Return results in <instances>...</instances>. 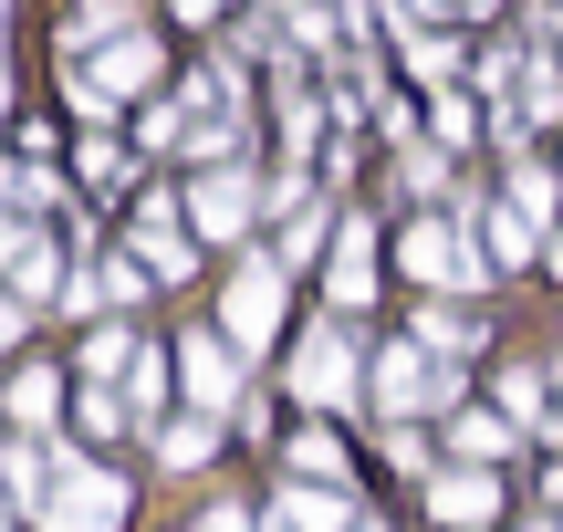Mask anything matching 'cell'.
<instances>
[{
	"mask_svg": "<svg viewBox=\"0 0 563 532\" xmlns=\"http://www.w3.org/2000/svg\"><path fill=\"white\" fill-rule=\"evenodd\" d=\"M32 522L42 532H115L125 522V480L95 470V459H63V501H42Z\"/></svg>",
	"mask_w": 563,
	"mask_h": 532,
	"instance_id": "6da1fadb",
	"label": "cell"
},
{
	"mask_svg": "<svg viewBox=\"0 0 563 532\" xmlns=\"http://www.w3.org/2000/svg\"><path fill=\"white\" fill-rule=\"evenodd\" d=\"M365 387H376V408H386V418H428V408H449V376L428 366L418 345H386Z\"/></svg>",
	"mask_w": 563,
	"mask_h": 532,
	"instance_id": "7a4b0ae2",
	"label": "cell"
},
{
	"mask_svg": "<svg viewBox=\"0 0 563 532\" xmlns=\"http://www.w3.org/2000/svg\"><path fill=\"white\" fill-rule=\"evenodd\" d=\"M292 397L302 408H344V397H355V334L344 324H323L313 345L292 355Z\"/></svg>",
	"mask_w": 563,
	"mask_h": 532,
	"instance_id": "3957f363",
	"label": "cell"
},
{
	"mask_svg": "<svg viewBox=\"0 0 563 532\" xmlns=\"http://www.w3.org/2000/svg\"><path fill=\"white\" fill-rule=\"evenodd\" d=\"M230 345H251L262 355L272 334H282V262H241V282H230Z\"/></svg>",
	"mask_w": 563,
	"mask_h": 532,
	"instance_id": "277c9868",
	"label": "cell"
},
{
	"mask_svg": "<svg viewBox=\"0 0 563 532\" xmlns=\"http://www.w3.org/2000/svg\"><path fill=\"white\" fill-rule=\"evenodd\" d=\"M397 262L418 271V282H481V251H470L449 220H418V230L397 241Z\"/></svg>",
	"mask_w": 563,
	"mask_h": 532,
	"instance_id": "5b68a950",
	"label": "cell"
},
{
	"mask_svg": "<svg viewBox=\"0 0 563 532\" xmlns=\"http://www.w3.org/2000/svg\"><path fill=\"white\" fill-rule=\"evenodd\" d=\"M188 220H199V241H241V220H251V178H241V167H209L199 199H188Z\"/></svg>",
	"mask_w": 563,
	"mask_h": 532,
	"instance_id": "8992f818",
	"label": "cell"
},
{
	"mask_svg": "<svg viewBox=\"0 0 563 532\" xmlns=\"http://www.w3.org/2000/svg\"><path fill=\"white\" fill-rule=\"evenodd\" d=\"M136 262L167 271V282L188 271V209H178V199H146V209H136Z\"/></svg>",
	"mask_w": 563,
	"mask_h": 532,
	"instance_id": "52a82bcc",
	"label": "cell"
},
{
	"mask_svg": "<svg viewBox=\"0 0 563 532\" xmlns=\"http://www.w3.org/2000/svg\"><path fill=\"white\" fill-rule=\"evenodd\" d=\"M365 303H376V241L334 220V313H365Z\"/></svg>",
	"mask_w": 563,
	"mask_h": 532,
	"instance_id": "ba28073f",
	"label": "cell"
},
{
	"mask_svg": "<svg viewBox=\"0 0 563 532\" xmlns=\"http://www.w3.org/2000/svg\"><path fill=\"white\" fill-rule=\"evenodd\" d=\"M428 512H439V522H490V512H501V480H481V470H439Z\"/></svg>",
	"mask_w": 563,
	"mask_h": 532,
	"instance_id": "9c48e42d",
	"label": "cell"
},
{
	"mask_svg": "<svg viewBox=\"0 0 563 532\" xmlns=\"http://www.w3.org/2000/svg\"><path fill=\"white\" fill-rule=\"evenodd\" d=\"M188 387H199V408H209V418L241 408V376H230V355L209 345V334H188Z\"/></svg>",
	"mask_w": 563,
	"mask_h": 532,
	"instance_id": "30bf717a",
	"label": "cell"
},
{
	"mask_svg": "<svg viewBox=\"0 0 563 532\" xmlns=\"http://www.w3.org/2000/svg\"><path fill=\"white\" fill-rule=\"evenodd\" d=\"M344 522V491H313V480H302V491H282L272 501V522L262 532H334Z\"/></svg>",
	"mask_w": 563,
	"mask_h": 532,
	"instance_id": "8fae6325",
	"label": "cell"
},
{
	"mask_svg": "<svg viewBox=\"0 0 563 532\" xmlns=\"http://www.w3.org/2000/svg\"><path fill=\"white\" fill-rule=\"evenodd\" d=\"M146 74H157V42H104V63H95V84H104V95H136Z\"/></svg>",
	"mask_w": 563,
	"mask_h": 532,
	"instance_id": "7c38bea8",
	"label": "cell"
},
{
	"mask_svg": "<svg viewBox=\"0 0 563 532\" xmlns=\"http://www.w3.org/2000/svg\"><path fill=\"white\" fill-rule=\"evenodd\" d=\"M481 230H490V262H501V271H511V262H532V209H490Z\"/></svg>",
	"mask_w": 563,
	"mask_h": 532,
	"instance_id": "4fadbf2b",
	"label": "cell"
},
{
	"mask_svg": "<svg viewBox=\"0 0 563 532\" xmlns=\"http://www.w3.org/2000/svg\"><path fill=\"white\" fill-rule=\"evenodd\" d=\"M53 408H63V376H53V366H32V376L11 387V418H21V429H42Z\"/></svg>",
	"mask_w": 563,
	"mask_h": 532,
	"instance_id": "5bb4252c",
	"label": "cell"
},
{
	"mask_svg": "<svg viewBox=\"0 0 563 532\" xmlns=\"http://www.w3.org/2000/svg\"><path fill=\"white\" fill-rule=\"evenodd\" d=\"M11 271H21V303L53 282V251H42V230H11Z\"/></svg>",
	"mask_w": 563,
	"mask_h": 532,
	"instance_id": "9a60e30c",
	"label": "cell"
},
{
	"mask_svg": "<svg viewBox=\"0 0 563 532\" xmlns=\"http://www.w3.org/2000/svg\"><path fill=\"white\" fill-rule=\"evenodd\" d=\"M407 63H418V84H449V74H460V42L428 32V42H407Z\"/></svg>",
	"mask_w": 563,
	"mask_h": 532,
	"instance_id": "2e32d148",
	"label": "cell"
},
{
	"mask_svg": "<svg viewBox=\"0 0 563 532\" xmlns=\"http://www.w3.org/2000/svg\"><path fill=\"white\" fill-rule=\"evenodd\" d=\"M42 491H53V480H42V450L21 439V450H11V501H21V512H42Z\"/></svg>",
	"mask_w": 563,
	"mask_h": 532,
	"instance_id": "e0dca14e",
	"label": "cell"
},
{
	"mask_svg": "<svg viewBox=\"0 0 563 532\" xmlns=\"http://www.w3.org/2000/svg\"><path fill=\"white\" fill-rule=\"evenodd\" d=\"M157 450L178 459V470H199V459H209V418H178V429H157Z\"/></svg>",
	"mask_w": 563,
	"mask_h": 532,
	"instance_id": "ac0fdd59",
	"label": "cell"
},
{
	"mask_svg": "<svg viewBox=\"0 0 563 532\" xmlns=\"http://www.w3.org/2000/svg\"><path fill=\"white\" fill-rule=\"evenodd\" d=\"M460 450L470 459H501L511 450V418H460Z\"/></svg>",
	"mask_w": 563,
	"mask_h": 532,
	"instance_id": "d6986e66",
	"label": "cell"
},
{
	"mask_svg": "<svg viewBox=\"0 0 563 532\" xmlns=\"http://www.w3.org/2000/svg\"><path fill=\"white\" fill-rule=\"evenodd\" d=\"M418 324H428V334H439V345H470V334H481V324H470V313H460V303H428V313H418Z\"/></svg>",
	"mask_w": 563,
	"mask_h": 532,
	"instance_id": "ffe728a7",
	"label": "cell"
},
{
	"mask_svg": "<svg viewBox=\"0 0 563 532\" xmlns=\"http://www.w3.org/2000/svg\"><path fill=\"white\" fill-rule=\"evenodd\" d=\"M292 470H313V480H323V470H334V480H344V450H334V439H323V429H313V439H302V450H292Z\"/></svg>",
	"mask_w": 563,
	"mask_h": 532,
	"instance_id": "44dd1931",
	"label": "cell"
},
{
	"mask_svg": "<svg viewBox=\"0 0 563 532\" xmlns=\"http://www.w3.org/2000/svg\"><path fill=\"white\" fill-rule=\"evenodd\" d=\"M115 21H125V0H84V11H74V42L84 32H115Z\"/></svg>",
	"mask_w": 563,
	"mask_h": 532,
	"instance_id": "7402d4cb",
	"label": "cell"
},
{
	"mask_svg": "<svg viewBox=\"0 0 563 532\" xmlns=\"http://www.w3.org/2000/svg\"><path fill=\"white\" fill-rule=\"evenodd\" d=\"M199 532H251V512H241V501H220V512H209Z\"/></svg>",
	"mask_w": 563,
	"mask_h": 532,
	"instance_id": "603a6c76",
	"label": "cell"
},
{
	"mask_svg": "<svg viewBox=\"0 0 563 532\" xmlns=\"http://www.w3.org/2000/svg\"><path fill=\"white\" fill-rule=\"evenodd\" d=\"M418 11H490V0H418Z\"/></svg>",
	"mask_w": 563,
	"mask_h": 532,
	"instance_id": "cb8c5ba5",
	"label": "cell"
},
{
	"mask_svg": "<svg viewBox=\"0 0 563 532\" xmlns=\"http://www.w3.org/2000/svg\"><path fill=\"white\" fill-rule=\"evenodd\" d=\"M553 271H563V241H553Z\"/></svg>",
	"mask_w": 563,
	"mask_h": 532,
	"instance_id": "d4e9b609",
	"label": "cell"
},
{
	"mask_svg": "<svg viewBox=\"0 0 563 532\" xmlns=\"http://www.w3.org/2000/svg\"><path fill=\"white\" fill-rule=\"evenodd\" d=\"M355 532H376V522H355Z\"/></svg>",
	"mask_w": 563,
	"mask_h": 532,
	"instance_id": "484cf974",
	"label": "cell"
},
{
	"mask_svg": "<svg viewBox=\"0 0 563 532\" xmlns=\"http://www.w3.org/2000/svg\"><path fill=\"white\" fill-rule=\"evenodd\" d=\"M553 387H563V376H553Z\"/></svg>",
	"mask_w": 563,
	"mask_h": 532,
	"instance_id": "4316f807",
	"label": "cell"
}]
</instances>
